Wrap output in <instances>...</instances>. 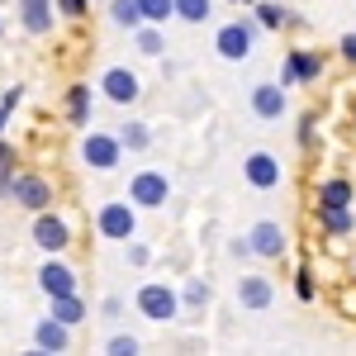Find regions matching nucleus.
I'll use <instances>...</instances> for the list:
<instances>
[{"instance_id": "1", "label": "nucleus", "mask_w": 356, "mask_h": 356, "mask_svg": "<svg viewBox=\"0 0 356 356\" xmlns=\"http://www.w3.org/2000/svg\"><path fill=\"white\" fill-rule=\"evenodd\" d=\"M134 309L147 318V323H171V318L186 314V309H181V290L166 285V280H143V285L134 290Z\"/></svg>"}, {"instance_id": "2", "label": "nucleus", "mask_w": 356, "mask_h": 356, "mask_svg": "<svg viewBox=\"0 0 356 356\" xmlns=\"http://www.w3.org/2000/svg\"><path fill=\"white\" fill-rule=\"evenodd\" d=\"M257 33H261L257 15H238V19H228V24L214 29V53H219L223 62H247L252 48H257Z\"/></svg>"}, {"instance_id": "3", "label": "nucleus", "mask_w": 356, "mask_h": 356, "mask_svg": "<svg viewBox=\"0 0 356 356\" xmlns=\"http://www.w3.org/2000/svg\"><path fill=\"white\" fill-rule=\"evenodd\" d=\"M95 233H100L105 243H129V238H138V204L129 195L105 200V204L95 209Z\"/></svg>"}, {"instance_id": "4", "label": "nucleus", "mask_w": 356, "mask_h": 356, "mask_svg": "<svg viewBox=\"0 0 356 356\" xmlns=\"http://www.w3.org/2000/svg\"><path fill=\"white\" fill-rule=\"evenodd\" d=\"M119 162H124L119 134H110V129H86V138H81V166L86 171L110 176V171H119Z\"/></svg>"}, {"instance_id": "5", "label": "nucleus", "mask_w": 356, "mask_h": 356, "mask_svg": "<svg viewBox=\"0 0 356 356\" xmlns=\"http://www.w3.org/2000/svg\"><path fill=\"white\" fill-rule=\"evenodd\" d=\"M129 200L138 204V214L143 209H166V200H171V176L157 171V166H138L134 176H129Z\"/></svg>"}, {"instance_id": "6", "label": "nucleus", "mask_w": 356, "mask_h": 356, "mask_svg": "<svg viewBox=\"0 0 356 356\" xmlns=\"http://www.w3.org/2000/svg\"><path fill=\"white\" fill-rule=\"evenodd\" d=\"M95 86H100V95L110 100L114 110H134L138 100H143V76H138L134 67H119V62H114V67H105Z\"/></svg>"}, {"instance_id": "7", "label": "nucleus", "mask_w": 356, "mask_h": 356, "mask_svg": "<svg viewBox=\"0 0 356 356\" xmlns=\"http://www.w3.org/2000/svg\"><path fill=\"white\" fill-rule=\"evenodd\" d=\"M247 247H252L257 261H280V257L290 252V233H285L280 219H257L247 228Z\"/></svg>"}, {"instance_id": "8", "label": "nucleus", "mask_w": 356, "mask_h": 356, "mask_svg": "<svg viewBox=\"0 0 356 356\" xmlns=\"http://www.w3.org/2000/svg\"><path fill=\"white\" fill-rule=\"evenodd\" d=\"M323 81V53L318 48H290L280 62V86H318Z\"/></svg>"}, {"instance_id": "9", "label": "nucleus", "mask_w": 356, "mask_h": 356, "mask_svg": "<svg viewBox=\"0 0 356 356\" xmlns=\"http://www.w3.org/2000/svg\"><path fill=\"white\" fill-rule=\"evenodd\" d=\"M243 181L252 191H280L285 186V162L275 152H266V147H257V152L243 157Z\"/></svg>"}, {"instance_id": "10", "label": "nucleus", "mask_w": 356, "mask_h": 356, "mask_svg": "<svg viewBox=\"0 0 356 356\" xmlns=\"http://www.w3.org/2000/svg\"><path fill=\"white\" fill-rule=\"evenodd\" d=\"M38 290L57 300V295H81V275L62 261V252H48V261L38 266Z\"/></svg>"}, {"instance_id": "11", "label": "nucleus", "mask_w": 356, "mask_h": 356, "mask_svg": "<svg viewBox=\"0 0 356 356\" xmlns=\"http://www.w3.org/2000/svg\"><path fill=\"white\" fill-rule=\"evenodd\" d=\"M247 105H252V114H257L261 124H280L285 110H290V95H285V86H280V81H257V86H252V95H247Z\"/></svg>"}, {"instance_id": "12", "label": "nucleus", "mask_w": 356, "mask_h": 356, "mask_svg": "<svg viewBox=\"0 0 356 356\" xmlns=\"http://www.w3.org/2000/svg\"><path fill=\"white\" fill-rule=\"evenodd\" d=\"M33 243L43 247V252H67L72 247V219L53 214V209H38L33 214Z\"/></svg>"}, {"instance_id": "13", "label": "nucleus", "mask_w": 356, "mask_h": 356, "mask_svg": "<svg viewBox=\"0 0 356 356\" xmlns=\"http://www.w3.org/2000/svg\"><path fill=\"white\" fill-rule=\"evenodd\" d=\"M314 223L323 238H352L356 233V204H314Z\"/></svg>"}, {"instance_id": "14", "label": "nucleus", "mask_w": 356, "mask_h": 356, "mask_svg": "<svg viewBox=\"0 0 356 356\" xmlns=\"http://www.w3.org/2000/svg\"><path fill=\"white\" fill-rule=\"evenodd\" d=\"M10 195H15V204H24L29 214H38V209H53V186L43 181V176H15L10 181Z\"/></svg>"}, {"instance_id": "15", "label": "nucleus", "mask_w": 356, "mask_h": 356, "mask_svg": "<svg viewBox=\"0 0 356 356\" xmlns=\"http://www.w3.org/2000/svg\"><path fill=\"white\" fill-rule=\"evenodd\" d=\"M238 304H243V314H266L275 304L271 275H238Z\"/></svg>"}, {"instance_id": "16", "label": "nucleus", "mask_w": 356, "mask_h": 356, "mask_svg": "<svg viewBox=\"0 0 356 356\" xmlns=\"http://www.w3.org/2000/svg\"><path fill=\"white\" fill-rule=\"evenodd\" d=\"M33 347H38V352H72V328L48 314V318L33 323Z\"/></svg>"}, {"instance_id": "17", "label": "nucleus", "mask_w": 356, "mask_h": 356, "mask_svg": "<svg viewBox=\"0 0 356 356\" xmlns=\"http://www.w3.org/2000/svg\"><path fill=\"white\" fill-rule=\"evenodd\" d=\"M19 24H24L29 33H33V38L53 33V24H57L53 0H19Z\"/></svg>"}, {"instance_id": "18", "label": "nucleus", "mask_w": 356, "mask_h": 356, "mask_svg": "<svg viewBox=\"0 0 356 356\" xmlns=\"http://www.w3.org/2000/svg\"><path fill=\"white\" fill-rule=\"evenodd\" d=\"M314 204H356V186L347 176H323L314 186Z\"/></svg>"}, {"instance_id": "19", "label": "nucleus", "mask_w": 356, "mask_h": 356, "mask_svg": "<svg viewBox=\"0 0 356 356\" xmlns=\"http://www.w3.org/2000/svg\"><path fill=\"white\" fill-rule=\"evenodd\" d=\"M90 86L76 81V86H67V124L72 129H90Z\"/></svg>"}, {"instance_id": "20", "label": "nucleus", "mask_w": 356, "mask_h": 356, "mask_svg": "<svg viewBox=\"0 0 356 356\" xmlns=\"http://www.w3.org/2000/svg\"><path fill=\"white\" fill-rule=\"evenodd\" d=\"M114 134H119V143H124V152H147V147H152V129H147V119H124Z\"/></svg>"}, {"instance_id": "21", "label": "nucleus", "mask_w": 356, "mask_h": 356, "mask_svg": "<svg viewBox=\"0 0 356 356\" xmlns=\"http://www.w3.org/2000/svg\"><path fill=\"white\" fill-rule=\"evenodd\" d=\"M252 15H257V24H261V29H290V19H295V10L280 5V0H257Z\"/></svg>"}, {"instance_id": "22", "label": "nucleus", "mask_w": 356, "mask_h": 356, "mask_svg": "<svg viewBox=\"0 0 356 356\" xmlns=\"http://www.w3.org/2000/svg\"><path fill=\"white\" fill-rule=\"evenodd\" d=\"M48 304H53L48 314H53V318H62L67 328H76V323H86V314H90L81 295H57V300H48Z\"/></svg>"}, {"instance_id": "23", "label": "nucleus", "mask_w": 356, "mask_h": 356, "mask_svg": "<svg viewBox=\"0 0 356 356\" xmlns=\"http://www.w3.org/2000/svg\"><path fill=\"white\" fill-rule=\"evenodd\" d=\"M134 48L143 57H162L166 53V33H162V24H147V19H143V24L134 29Z\"/></svg>"}, {"instance_id": "24", "label": "nucleus", "mask_w": 356, "mask_h": 356, "mask_svg": "<svg viewBox=\"0 0 356 356\" xmlns=\"http://www.w3.org/2000/svg\"><path fill=\"white\" fill-rule=\"evenodd\" d=\"M209 300H214V290H209V280H204V275H191V280L181 285V309L200 314V309H209Z\"/></svg>"}, {"instance_id": "25", "label": "nucleus", "mask_w": 356, "mask_h": 356, "mask_svg": "<svg viewBox=\"0 0 356 356\" xmlns=\"http://www.w3.org/2000/svg\"><path fill=\"white\" fill-rule=\"evenodd\" d=\"M110 24L134 33V29L143 24V5H138V0H110Z\"/></svg>"}, {"instance_id": "26", "label": "nucleus", "mask_w": 356, "mask_h": 356, "mask_svg": "<svg viewBox=\"0 0 356 356\" xmlns=\"http://www.w3.org/2000/svg\"><path fill=\"white\" fill-rule=\"evenodd\" d=\"M214 15V0H176V19H186V24H204Z\"/></svg>"}, {"instance_id": "27", "label": "nucleus", "mask_w": 356, "mask_h": 356, "mask_svg": "<svg viewBox=\"0 0 356 356\" xmlns=\"http://www.w3.org/2000/svg\"><path fill=\"white\" fill-rule=\"evenodd\" d=\"M138 5H143V19L147 24L166 29V19H176V0H138Z\"/></svg>"}, {"instance_id": "28", "label": "nucleus", "mask_w": 356, "mask_h": 356, "mask_svg": "<svg viewBox=\"0 0 356 356\" xmlns=\"http://www.w3.org/2000/svg\"><path fill=\"white\" fill-rule=\"evenodd\" d=\"M295 300H300V304H314V300H318V280H314V266H300V271H295Z\"/></svg>"}, {"instance_id": "29", "label": "nucleus", "mask_w": 356, "mask_h": 356, "mask_svg": "<svg viewBox=\"0 0 356 356\" xmlns=\"http://www.w3.org/2000/svg\"><path fill=\"white\" fill-rule=\"evenodd\" d=\"M105 352H110V356H138V352H143V342H138L134 332H114L110 342H105Z\"/></svg>"}, {"instance_id": "30", "label": "nucleus", "mask_w": 356, "mask_h": 356, "mask_svg": "<svg viewBox=\"0 0 356 356\" xmlns=\"http://www.w3.org/2000/svg\"><path fill=\"white\" fill-rule=\"evenodd\" d=\"M124 261H129V266H138V271H143V266H147V261H152V247H147V243H138V238H129V243H124Z\"/></svg>"}, {"instance_id": "31", "label": "nucleus", "mask_w": 356, "mask_h": 356, "mask_svg": "<svg viewBox=\"0 0 356 356\" xmlns=\"http://www.w3.org/2000/svg\"><path fill=\"white\" fill-rule=\"evenodd\" d=\"M314 124H318V114H314V110L300 114V129H295V138H300V147H304V152L314 147Z\"/></svg>"}, {"instance_id": "32", "label": "nucleus", "mask_w": 356, "mask_h": 356, "mask_svg": "<svg viewBox=\"0 0 356 356\" xmlns=\"http://www.w3.org/2000/svg\"><path fill=\"white\" fill-rule=\"evenodd\" d=\"M337 57H342L347 67H356V29H352V33H342V38H337Z\"/></svg>"}, {"instance_id": "33", "label": "nucleus", "mask_w": 356, "mask_h": 356, "mask_svg": "<svg viewBox=\"0 0 356 356\" xmlns=\"http://www.w3.org/2000/svg\"><path fill=\"white\" fill-rule=\"evenodd\" d=\"M57 10L72 15V19H86V15H90V0H57Z\"/></svg>"}, {"instance_id": "34", "label": "nucleus", "mask_w": 356, "mask_h": 356, "mask_svg": "<svg viewBox=\"0 0 356 356\" xmlns=\"http://www.w3.org/2000/svg\"><path fill=\"white\" fill-rule=\"evenodd\" d=\"M119 314H124V300L110 295V300H105V318H119Z\"/></svg>"}, {"instance_id": "35", "label": "nucleus", "mask_w": 356, "mask_h": 356, "mask_svg": "<svg viewBox=\"0 0 356 356\" xmlns=\"http://www.w3.org/2000/svg\"><path fill=\"white\" fill-rule=\"evenodd\" d=\"M19 100H24V90H19V86H15V90H5V100H0V105H5V110H15V105H19Z\"/></svg>"}, {"instance_id": "36", "label": "nucleus", "mask_w": 356, "mask_h": 356, "mask_svg": "<svg viewBox=\"0 0 356 356\" xmlns=\"http://www.w3.org/2000/svg\"><path fill=\"white\" fill-rule=\"evenodd\" d=\"M5 162H15V157H10V147H5V143H0V166Z\"/></svg>"}, {"instance_id": "37", "label": "nucleus", "mask_w": 356, "mask_h": 356, "mask_svg": "<svg viewBox=\"0 0 356 356\" xmlns=\"http://www.w3.org/2000/svg\"><path fill=\"white\" fill-rule=\"evenodd\" d=\"M347 275H352V280H356V257H352V261H347Z\"/></svg>"}, {"instance_id": "38", "label": "nucleus", "mask_w": 356, "mask_h": 356, "mask_svg": "<svg viewBox=\"0 0 356 356\" xmlns=\"http://www.w3.org/2000/svg\"><path fill=\"white\" fill-rule=\"evenodd\" d=\"M233 5H247V10H252V5H257V0H233Z\"/></svg>"}, {"instance_id": "39", "label": "nucleus", "mask_w": 356, "mask_h": 356, "mask_svg": "<svg viewBox=\"0 0 356 356\" xmlns=\"http://www.w3.org/2000/svg\"><path fill=\"white\" fill-rule=\"evenodd\" d=\"M352 124H356V95H352Z\"/></svg>"}, {"instance_id": "40", "label": "nucleus", "mask_w": 356, "mask_h": 356, "mask_svg": "<svg viewBox=\"0 0 356 356\" xmlns=\"http://www.w3.org/2000/svg\"><path fill=\"white\" fill-rule=\"evenodd\" d=\"M0 38H5V19H0Z\"/></svg>"}]
</instances>
